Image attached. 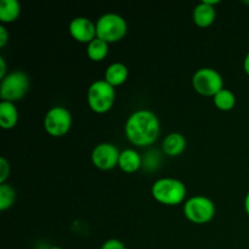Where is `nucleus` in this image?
<instances>
[{
  "instance_id": "1",
  "label": "nucleus",
  "mask_w": 249,
  "mask_h": 249,
  "mask_svg": "<svg viewBox=\"0 0 249 249\" xmlns=\"http://www.w3.org/2000/svg\"><path fill=\"white\" fill-rule=\"evenodd\" d=\"M125 136L133 145L150 146L158 139L160 123L158 117L150 109H139L131 113L125 123Z\"/></svg>"
},
{
  "instance_id": "2",
  "label": "nucleus",
  "mask_w": 249,
  "mask_h": 249,
  "mask_svg": "<svg viewBox=\"0 0 249 249\" xmlns=\"http://www.w3.org/2000/svg\"><path fill=\"white\" fill-rule=\"evenodd\" d=\"M152 197L165 206H178L186 197L187 189L182 181L175 178H160L156 180L151 189Z\"/></svg>"
},
{
  "instance_id": "3",
  "label": "nucleus",
  "mask_w": 249,
  "mask_h": 249,
  "mask_svg": "<svg viewBox=\"0 0 249 249\" xmlns=\"http://www.w3.org/2000/svg\"><path fill=\"white\" fill-rule=\"evenodd\" d=\"M96 38L107 44L121 41L128 33V23L118 14L108 12L99 17L96 22Z\"/></svg>"
},
{
  "instance_id": "4",
  "label": "nucleus",
  "mask_w": 249,
  "mask_h": 249,
  "mask_svg": "<svg viewBox=\"0 0 249 249\" xmlns=\"http://www.w3.org/2000/svg\"><path fill=\"white\" fill-rule=\"evenodd\" d=\"M88 105L96 113H106L116 101V88L105 79L95 80L88 89Z\"/></svg>"
},
{
  "instance_id": "5",
  "label": "nucleus",
  "mask_w": 249,
  "mask_h": 249,
  "mask_svg": "<svg viewBox=\"0 0 249 249\" xmlns=\"http://www.w3.org/2000/svg\"><path fill=\"white\" fill-rule=\"evenodd\" d=\"M29 77L22 71L7 73L0 83V97L1 101L16 102L26 96L29 90Z\"/></svg>"
},
{
  "instance_id": "6",
  "label": "nucleus",
  "mask_w": 249,
  "mask_h": 249,
  "mask_svg": "<svg viewBox=\"0 0 249 249\" xmlns=\"http://www.w3.org/2000/svg\"><path fill=\"white\" fill-rule=\"evenodd\" d=\"M184 215L194 224H207L215 215V204L206 196H194L185 202Z\"/></svg>"
},
{
  "instance_id": "7",
  "label": "nucleus",
  "mask_w": 249,
  "mask_h": 249,
  "mask_svg": "<svg viewBox=\"0 0 249 249\" xmlns=\"http://www.w3.org/2000/svg\"><path fill=\"white\" fill-rule=\"evenodd\" d=\"M192 87L202 96H215L224 89V79L220 73L211 67L199 68L192 77Z\"/></svg>"
},
{
  "instance_id": "8",
  "label": "nucleus",
  "mask_w": 249,
  "mask_h": 249,
  "mask_svg": "<svg viewBox=\"0 0 249 249\" xmlns=\"http://www.w3.org/2000/svg\"><path fill=\"white\" fill-rule=\"evenodd\" d=\"M72 122V114L66 107L53 106L44 117V129L49 135L60 138L71 130Z\"/></svg>"
},
{
  "instance_id": "9",
  "label": "nucleus",
  "mask_w": 249,
  "mask_h": 249,
  "mask_svg": "<svg viewBox=\"0 0 249 249\" xmlns=\"http://www.w3.org/2000/svg\"><path fill=\"white\" fill-rule=\"evenodd\" d=\"M121 151L111 142L99 143L91 152V162L97 169L111 170L118 165Z\"/></svg>"
},
{
  "instance_id": "10",
  "label": "nucleus",
  "mask_w": 249,
  "mask_h": 249,
  "mask_svg": "<svg viewBox=\"0 0 249 249\" xmlns=\"http://www.w3.org/2000/svg\"><path fill=\"white\" fill-rule=\"evenodd\" d=\"M71 36L78 43L89 44L96 38V24L84 16L75 17L68 26Z\"/></svg>"
},
{
  "instance_id": "11",
  "label": "nucleus",
  "mask_w": 249,
  "mask_h": 249,
  "mask_svg": "<svg viewBox=\"0 0 249 249\" xmlns=\"http://www.w3.org/2000/svg\"><path fill=\"white\" fill-rule=\"evenodd\" d=\"M219 0H203L199 4L196 5L192 12V19L195 24L201 28H207L212 26L215 21L216 11L215 5L219 4Z\"/></svg>"
},
{
  "instance_id": "12",
  "label": "nucleus",
  "mask_w": 249,
  "mask_h": 249,
  "mask_svg": "<svg viewBox=\"0 0 249 249\" xmlns=\"http://www.w3.org/2000/svg\"><path fill=\"white\" fill-rule=\"evenodd\" d=\"M162 148L163 152L169 157H178L186 148V139L180 133H170L163 140Z\"/></svg>"
},
{
  "instance_id": "13",
  "label": "nucleus",
  "mask_w": 249,
  "mask_h": 249,
  "mask_svg": "<svg viewBox=\"0 0 249 249\" xmlns=\"http://www.w3.org/2000/svg\"><path fill=\"white\" fill-rule=\"evenodd\" d=\"M142 165V158L133 148H126V150L122 151L121 156H119L118 167L123 170L124 173H131L138 172Z\"/></svg>"
},
{
  "instance_id": "14",
  "label": "nucleus",
  "mask_w": 249,
  "mask_h": 249,
  "mask_svg": "<svg viewBox=\"0 0 249 249\" xmlns=\"http://www.w3.org/2000/svg\"><path fill=\"white\" fill-rule=\"evenodd\" d=\"M129 77V70L124 63L114 62L107 67L105 72V80L112 87L117 88L119 85L124 84Z\"/></svg>"
},
{
  "instance_id": "15",
  "label": "nucleus",
  "mask_w": 249,
  "mask_h": 249,
  "mask_svg": "<svg viewBox=\"0 0 249 249\" xmlns=\"http://www.w3.org/2000/svg\"><path fill=\"white\" fill-rule=\"evenodd\" d=\"M18 122V111L14 102H0V126L5 130L14 128Z\"/></svg>"
},
{
  "instance_id": "16",
  "label": "nucleus",
  "mask_w": 249,
  "mask_h": 249,
  "mask_svg": "<svg viewBox=\"0 0 249 249\" xmlns=\"http://www.w3.org/2000/svg\"><path fill=\"white\" fill-rule=\"evenodd\" d=\"M21 15V4L17 0H2L0 4V22L12 23Z\"/></svg>"
},
{
  "instance_id": "17",
  "label": "nucleus",
  "mask_w": 249,
  "mask_h": 249,
  "mask_svg": "<svg viewBox=\"0 0 249 249\" xmlns=\"http://www.w3.org/2000/svg\"><path fill=\"white\" fill-rule=\"evenodd\" d=\"M108 44L99 38H95L91 43L88 44L87 55L94 62H101L108 55Z\"/></svg>"
},
{
  "instance_id": "18",
  "label": "nucleus",
  "mask_w": 249,
  "mask_h": 249,
  "mask_svg": "<svg viewBox=\"0 0 249 249\" xmlns=\"http://www.w3.org/2000/svg\"><path fill=\"white\" fill-rule=\"evenodd\" d=\"M214 105L216 106V108L220 109V111H231V109L235 107L236 105V96L231 90L229 89H221L215 96L213 97Z\"/></svg>"
},
{
  "instance_id": "19",
  "label": "nucleus",
  "mask_w": 249,
  "mask_h": 249,
  "mask_svg": "<svg viewBox=\"0 0 249 249\" xmlns=\"http://www.w3.org/2000/svg\"><path fill=\"white\" fill-rule=\"evenodd\" d=\"M16 201V192L14 187L9 184H0V211H6L11 208Z\"/></svg>"
},
{
  "instance_id": "20",
  "label": "nucleus",
  "mask_w": 249,
  "mask_h": 249,
  "mask_svg": "<svg viewBox=\"0 0 249 249\" xmlns=\"http://www.w3.org/2000/svg\"><path fill=\"white\" fill-rule=\"evenodd\" d=\"M10 175V163L7 162L6 158H0V184H5L6 179Z\"/></svg>"
},
{
  "instance_id": "21",
  "label": "nucleus",
  "mask_w": 249,
  "mask_h": 249,
  "mask_svg": "<svg viewBox=\"0 0 249 249\" xmlns=\"http://www.w3.org/2000/svg\"><path fill=\"white\" fill-rule=\"evenodd\" d=\"M101 249H126L124 243L117 238H111L107 240L104 245L101 246Z\"/></svg>"
},
{
  "instance_id": "22",
  "label": "nucleus",
  "mask_w": 249,
  "mask_h": 249,
  "mask_svg": "<svg viewBox=\"0 0 249 249\" xmlns=\"http://www.w3.org/2000/svg\"><path fill=\"white\" fill-rule=\"evenodd\" d=\"M7 40H9V33H7L4 24H1L0 26V48H4L6 45Z\"/></svg>"
},
{
  "instance_id": "23",
  "label": "nucleus",
  "mask_w": 249,
  "mask_h": 249,
  "mask_svg": "<svg viewBox=\"0 0 249 249\" xmlns=\"http://www.w3.org/2000/svg\"><path fill=\"white\" fill-rule=\"evenodd\" d=\"M6 75V63H5L4 57H0V79H4Z\"/></svg>"
},
{
  "instance_id": "24",
  "label": "nucleus",
  "mask_w": 249,
  "mask_h": 249,
  "mask_svg": "<svg viewBox=\"0 0 249 249\" xmlns=\"http://www.w3.org/2000/svg\"><path fill=\"white\" fill-rule=\"evenodd\" d=\"M243 70L249 75V53L246 55L245 60H243Z\"/></svg>"
},
{
  "instance_id": "25",
  "label": "nucleus",
  "mask_w": 249,
  "mask_h": 249,
  "mask_svg": "<svg viewBox=\"0 0 249 249\" xmlns=\"http://www.w3.org/2000/svg\"><path fill=\"white\" fill-rule=\"evenodd\" d=\"M245 209H246V213H247L248 216H249V191H248L247 196H246V198H245Z\"/></svg>"
},
{
  "instance_id": "26",
  "label": "nucleus",
  "mask_w": 249,
  "mask_h": 249,
  "mask_svg": "<svg viewBox=\"0 0 249 249\" xmlns=\"http://www.w3.org/2000/svg\"><path fill=\"white\" fill-rule=\"evenodd\" d=\"M49 249H63V248H61V247H57V246H55V247H51V248H49Z\"/></svg>"
}]
</instances>
